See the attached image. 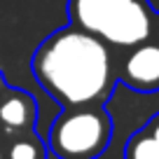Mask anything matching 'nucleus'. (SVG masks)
I'll use <instances>...</instances> for the list:
<instances>
[{
	"instance_id": "f257e3e1",
	"label": "nucleus",
	"mask_w": 159,
	"mask_h": 159,
	"mask_svg": "<svg viewBox=\"0 0 159 159\" xmlns=\"http://www.w3.org/2000/svg\"><path fill=\"white\" fill-rule=\"evenodd\" d=\"M30 70L61 108L105 105L117 84L115 49L73 24L40 42Z\"/></svg>"
},
{
	"instance_id": "7ed1b4c3",
	"label": "nucleus",
	"mask_w": 159,
	"mask_h": 159,
	"mask_svg": "<svg viewBox=\"0 0 159 159\" xmlns=\"http://www.w3.org/2000/svg\"><path fill=\"white\" fill-rule=\"evenodd\" d=\"M112 138V119L105 105L63 108L52 122L47 148L59 159H98Z\"/></svg>"
},
{
	"instance_id": "1a4fd4ad",
	"label": "nucleus",
	"mask_w": 159,
	"mask_h": 159,
	"mask_svg": "<svg viewBox=\"0 0 159 159\" xmlns=\"http://www.w3.org/2000/svg\"><path fill=\"white\" fill-rule=\"evenodd\" d=\"M7 87H10V84H7V77H5L2 73H0V96H2V94L7 91Z\"/></svg>"
},
{
	"instance_id": "f03ea898",
	"label": "nucleus",
	"mask_w": 159,
	"mask_h": 159,
	"mask_svg": "<svg viewBox=\"0 0 159 159\" xmlns=\"http://www.w3.org/2000/svg\"><path fill=\"white\" fill-rule=\"evenodd\" d=\"M150 0H68V21L112 49H126L154 33Z\"/></svg>"
},
{
	"instance_id": "20e7f679",
	"label": "nucleus",
	"mask_w": 159,
	"mask_h": 159,
	"mask_svg": "<svg viewBox=\"0 0 159 159\" xmlns=\"http://www.w3.org/2000/svg\"><path fill=\"white\" fill-rule=\"evenodd\" d=\"M117 80L138 94L159 91V38L150 35L148 40L122 49V56H115Z\"/></svg>"
},
{
	"instance_id": "39448f33",
	"label": "nucleus",
	"mask_w": 159,
	"mask_h": 159,
	"mask_svg": "<svg viewBox=\"0 0 159 159\" xmlns=\"http://www.w3.org/2000/svg\"><path fill=\"white\" fill-rule=\"evenodd\" d=\"M38 119V103L24 89L7 87V91L0 96V138L7 140L12 136H21L35 131Z\"/></svg>"
},
{
	"instance_id": "423d86ee",
	"label": "nucleus",
	"mask_w": 159,
	"mask_h": 159,
	"mask_svg": "<svg viewBox=\"0 0 159 159\" xmlns=\"http://www.w3.org/2000/svg\"><path fill=\"white\" fill-rule=\"evenodd\" d=\"M2 143H5V159H47L49 152L47 143L40 136H35V131L12 136Z\"/></svg>"
},
{
	"instance_id": "9b49d317",
	"label": "nucleus",
	"mask_w": 159,
	"mask_h": 159,
	"mask_svg": "<svg viewBox=\"0 0 159 159\" xmlns=\"http://www.w3.org/2000/svg\"><path fill=\"white\" fill-rule=\"evenodd\" d=\"M0 159H5V143H2V138H0Z\"/></svg>"
},
{
	"instance_id": "9d476101",
	"label": "nucleus",
	"mask_w": 159,
	"mask_h": 159,
	"mask_svg": "<svg viewBox=\"0 0 159 159\" xmlns=\"http://www.w3.org/2000/svg\"><path fill=\"white\" fill-rule=\"evenodd\" d=\"M154 35L159 38V10L154 12Z\"/></svg>"
},
{
	"instance_id": "6e6552de",
	"label": "nucleus",
	"mask_w": 159,
	"mask_h": 159,
	"mask_svg": "<svg viewBox=\"0 0 159 159\" xmlns=\"http://www.w3.org/2000/svg\"><path fill=\"white\" fill-rule=\"evenodd\" d=\"M143 129H145V131H148V134H150V136H152V138H154V140L159 143V112L154 115L152 119H150V122H148V124L143 126Z\"/></svg>"
},
{
	"instance_id": "0eeeda50",
	"label": "nucleus",
	"mask_w": 159,
	"mask_h": 159,
	"mask_svg": "<svg viewBox=\"0 0 159 159\" xmlns=\"http://www.w3.org/2000/svg\"><path fill=\"white\" fill-rule=\"evenodd\" d=\"M124 159H159V143L145 129H140L126 140Z\"/></svg>"
}]
</instances>
